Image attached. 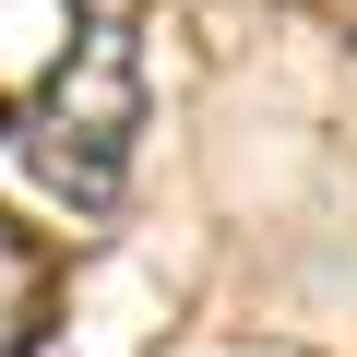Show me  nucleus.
Here are the masks:
<instances>
[{
  "mask_svg": "<svg viewBox=\"0 0 357 357\" xmlns=\"http://www.w3.org/2000/svg\"><path fill=\"white\" fill-rule=\"evenodd\" d=\"M131 131H143V36H131V13H84V36L48 60V84L13 107L0 167L36 178L60 215H107L131 178Z\"/></svg>",
  "mask_w": 357,
  "mask_h": 357,
  "instance_id": "nucleus-1",
  "label": "nucleus"
},
{
  "mask_svg": "<svg viewBox=\"0 0 357 357\" xmlns=\"http://www.w3.org/2000/svg\"><path fill=\"white\" fill-rule=\"evenodd\" d=\"M24 333H36V250L0 227V357H24Z\"/></svg>",
  "mask_w": 357,
  "mask_h": 357,
  "instance_id": "nucleus-2",
  "label": "nucleus"
}]
</instances>
